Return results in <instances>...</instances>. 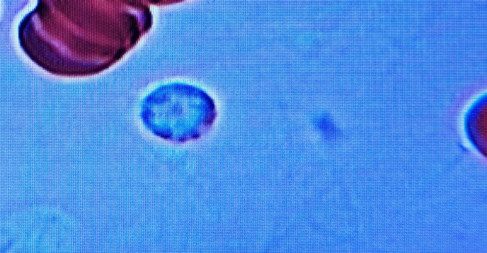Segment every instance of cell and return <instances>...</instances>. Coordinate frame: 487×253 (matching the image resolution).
<instances>
[{"instance_id":"obj_1","label":"cell","mask_w":487,"mask_h":253,"mask_svg":"<svg viewBox=\"0 0 487 253\" xmlns=\"http://www.w3.org/2000/svg\"><path fill=\"white\" fill-rule=\"evenodd\" d=\"M486 106L485 98L483 101H477L469 109L465 121V129L469 135L474 132L475 136H478V132L486 134Z\"/></svg>"}]
</instances>
